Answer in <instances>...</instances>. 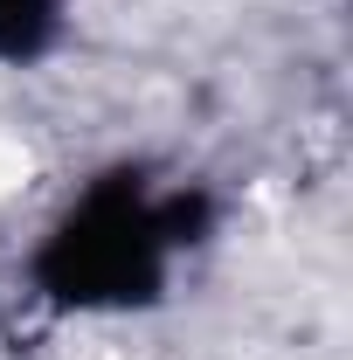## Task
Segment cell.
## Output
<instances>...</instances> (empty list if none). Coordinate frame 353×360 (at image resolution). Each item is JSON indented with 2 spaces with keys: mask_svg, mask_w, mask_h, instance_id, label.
I'll return each mask as SVG.
<instances>
[{
  "mask_svg": "<svg viewBox=\"0 0 353 360\" xmlns=\"http://www.w3.org/2000/svg\"><path fill=\"white\" fill-rule=\"evenodd\" d=\"M49 14H56V0H0V49H35L49 28Z\"/></svg>",
  "mask_w": 353,
  "mask_h": 360,
  "instance_id": "7a4b0ae2",
  "label": "cell"
},
{
  "mask_svg": "<svg viewBox=\"0 0 353 360\" xmlns=\"http://www.w3.org/2000/svg\"><path fill=\"white\" fill-rule=\"evenodd\" d=\"M174 229H180V208H153L132 187H104V194L84 201V215L56 236L49 277L77 305L146 298L153 277H160V264H167V250L180 243Z\"/></svg>",
  "mask_w": 353,
  "mask_h": 360,
  "instance_id": "6da1fadb",
  "label": "cell"
}]
</instances>
